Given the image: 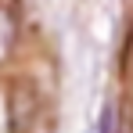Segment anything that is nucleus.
<instances>
[{
  "label": "nucleus",
  "instance_id": "obj_1",
  "mask_svg": "<svg viewBox=\"0 0 133 133\" xmlns=\"http://www.w3.org/2000/svg\"><path fill=\"white\" fill-rule=\"evenodd\" d=\"M36 115H40V97H36L32 83L15 79L7 87V126H11V133H32Z\"/></svg>",
  "mask_w": 133,
  "mask_h": 133
},
{
  "label": "nucleus",
  "instance_id": "obj_2",
  "mask_svg": "<svg viewBox=\"0 0 133 133\" xmlns=\"http://www.w3.org/2000/svg\"><path fill=\"white\" fill-rule=\"evenodd\" d=\"M119 133H133V122L126 119V115H122V122H119Z\"/></svg>",
  "mask_w": 133,
  "mask_h": 133
}]
</instances>
